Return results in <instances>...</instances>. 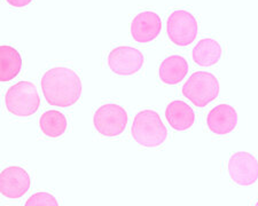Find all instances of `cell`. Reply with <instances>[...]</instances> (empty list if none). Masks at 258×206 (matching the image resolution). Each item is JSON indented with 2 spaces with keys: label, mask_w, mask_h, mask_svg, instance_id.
Listing matches in <instances>:
<instances>
[{
  "label": "cell",
  "mask_w": 258,
  "mask_h": 206,
  "mask_svg": "<svg viewBox=\"0 0 258 206\" xmlns=\"http://www.w3.org/2000/svg\"><path fill=\"white\" fill-rule=\"evenodd\" d=\"M41 92L48 105L72 107L82 95V81L75 70L67 67H54L41 78Z\"/></svg>",
  "instance_id": "cell-1"
},
{
  "label": "cell",
  "mask_w": 258,
  "mask_h": 206,
  "mask_svg": "<svg viewBox=\"0 0 258 206\" xmlns=\"http://www.w3.org/2000/svg\"><path fill=\"white\" fill-rule=\"evenodd\" d=\"M132 137L140 146L155 148L164 143L168 130L159 114L153 110H143L133 119Z\"/></svg>",
  "instance_id": "cell-2"
},
{
  "label": "cell",
  "mask_w": 258,
  "mask_h": 206,
  "mask_svg": "<svg viewBox=\"0 0 258 206\" xmlns=\"http://www.w3.org/2000/svg\"><path fill=\"white\" fill-rule=\"evenodd\" d=\"M7 110L16 117H29L37 113L40 97L36 86L30 81H19L11 86L5 95Z\"/></svg>",
  "instance_id": "cell-3"
},
{
  "label": "cell",
  "mask_w": 258,
  "mask_h": 206,
  "mask_svg": "<svg viewBox=\"0 0 258 206\" xmlns=\"http://www.w3.org/2000/svg\"><path fill=\"white\" fill-rule=\"evenodd\" d=\"M182 94L199 108H203L219 94V82L214 73L198 71L193 73L182 86Z\"/></svg>",
  "instance_id": "cell-4"
},
{
  "label": "cell",
  "mask_w": 258,
  "mask_h": 206,
  "mask_svg": "<svg viewBox=\"0 0 258 206\" xmlns=\"http://www.w3.org/2000/svg\"><path fill=\"white\" fill-rule=\"evenodd\" d=\"M93 123L95 130L102 137H118L126 129L127 114L123 107L107 103L95 111Z\"/></svg>",
  "instance_id": "cell-5"
},
{
  "label": "cell",
  "mask_w": 258,
  "mask_h": 206,
  "mask_svg": "<svg viewBox=\"0 0 258 206\" xmlns=\"http://www.w3.org/2000/svg\"><path fill=\"white\" fill-rule=\"evenodd\" d=\"M198 21L193 14L178 10L170 14L166 22V34L177 46L184 47L193 43L198 36Z\"/></svg>",
  "instance_id": "cell-6"
},
{
  "label": "cell",
  "mask_w": 258,
  "mask_h": 206,
  "mask_svg": "<svg viewBox=\"0 0 258 206\" xmlns=\"http://www.w3.org/2000/svg\"><path fill=\"white\" fill-rule=\"evenodd\" d=\"M144 55L139 49L119 46L108 54V67L118 76H132L143 68Z\"/></svg>",
  "instance_id": "cell-7"
},
{
  "label": "cell",
  "mask_w": 258,
  "mask_h": 206,
  "mask_svg": "<svg viewBox=\"0 0 258 206\" xmlns=\"http://www.w3.org/2000/svg\"><path fill=\"white\" fill-rule=\"evenodd\" d=\"M227 171L235 184L248 187L258 180V160L249 152H235L228 160Z\"/></svg>",
  "instance_id": "cell-8"
},
{
  "label": "cell",
  "mask_w": 258,
  "mask_h": 206,
  "mask_svg": "<svg viewBox=\"0 0 258 206\" xmlns=\"http://www.w3.org/2000/svg\"><path fill=\"white\" fill-rule=\"evenodd\" d=\"M30 175L20 166L4 168L0 173V192L8 199H19L30 189Z\"/></svg>",
  "instance_id": "cell-9"
},
{
  "label": "cell",
  "mask_w": 258,
  "mask_h": 206,
  "mask_svg": "<svg viewBox=\"0 0 258 206\" xmlns=\"http://www.w3.org/2000/svg\"><path fill=\"white\" fill-rule=\"evenodd\" d=\"M131 36L137 43L147 44L155 40L161 34L162 21L155 12H141L131 22Z\"/></svg>",
  "instance_id": "cell-10"
},
{
  "label": "cell",
  "mask_w": 258,
  "mask_h": 206,
  "mask_svg": "<svg viewBox=\"0 0 258 206\" xmlns=\"http://www.w3.org/2000/svg\"><path fill=\"white\" fill-rule=\"evenodd\" d=\"M238 119L235 109L230 105L223 103L210 110L207 117V125L214 134L225 135L234 131Z\"/></svg>",
  "instance_id": "cell-11"
},
{
  "label": "cell",
  "mask_w": 258,
  "mask_h": 206,
  "mask_svg": "<svg viewBox=\"0 0 258 206\" xmlns=\"http://www.w3.org/2000/svg\"><path fill=\"white\" fill-rule=\"evenodd\" d=\"M165 117L169 125L179 132L189 130L195 123L193 109L184 101L170 102L166 107Z\"/></svg>",
  "instance_id": "cell-12"
},
{
  "label": "cell",
  "mask_w": 258,
  "mask_h": 206,
  "mask_svg": "<svg viewBox=\"0 0 258 206\" xmlns=\"http://www.w3.org/2000/svg\"><path fill=\"white\" fill-rule=\"evenodd\" d=\"M188 72V62L180 55H171L162 62L159 77L165 85H177Z\"/></svg>",
  "instance_id": "cell-13"
},
{
  "label": "cell",
  "mask_w": 258,
  "mask_h": 206,
  "mask_svg": "<svg viewBox=\"0 0 258 206\" xmlns=\"http://www.w3.org/2000/svg\"><path fill=\"white\" fill-rule=\"evenodd\" d=\"M223 51L217 40L211 38L201 39L192 51V57L200 67H211L217 64Z\"/></svg>",
  "instance_id": "cell-14"
},
{
  "label": "cell",
  "mask_w": 258,
  "mask_h": 206,
  "mask_svg": "<svg viewBox=\"0 0 258 206\" xmlns=\"http://www.w3.org/2000/svg\"><path fill=\"white\" fill-rule=\"evenodd\" d=\"M22 69V57L14 47H0V81L8 82L19 75Z\"/></svg>",
  "instance_id": "cell-15"
},
{
  "label": "cell",
  "mask_w": 258,
  "mask_h": 206,
  "mask_svg": "<svg viewBox=\"0 0 258 206\" xmlns=\"http://www.w3.org/2000/svg\"><path fill=\"white\" fill-rule=\"evenodd\" d=\"M39 127L44 135L48 138H60L68 129V121L59 110H48L41 115Z\"/></svg>",
  "instance_id": "cell-16"
},
{
  "label": "cell",
  "mask_w": 258,
  "mask_h": 206,
  "mask_svg": "<svg viewBox=\"0 0 258 206\" xmlns=\"http://www.w3.org/2000/svg\"><path fill=\"white\" fill-rule=\"evenodd\" d=\"M59 201L48 192H37L26 201V206H57Z\"/></svg>",
  "instance_id": "cell-17"
},
{
  "label": "cell",
  "mask_w": 258,
  "mask_h": 206,
  "mask_svg": "<svg viewBox=\"0 0 258 206\" xmlns=\"http://www.w3.org/2000/svg\"><path fill=\"white\" fill-rule=\"evenodd\" d=\"M32 0H6V3L8 5H11L12 7L15 8H22L28 6Z\"/></svg>",
  "instance_id": "cell-18"
},
{
  "label": "cell",
  "mask_w": 258,
  "mask_h": 206,
  "mask_svg": "<svg viewBox=\"0 0 258 206\" xmlns=\"http://www.w3.org/2000/svg\"><path fill=\"white\" fill-rule=\"evenodd\" d=\"M256 205H257V206H258V201H257V203H256Z\"/></svg>",
  "instance_id": "cell-19"
}]
</instances>
